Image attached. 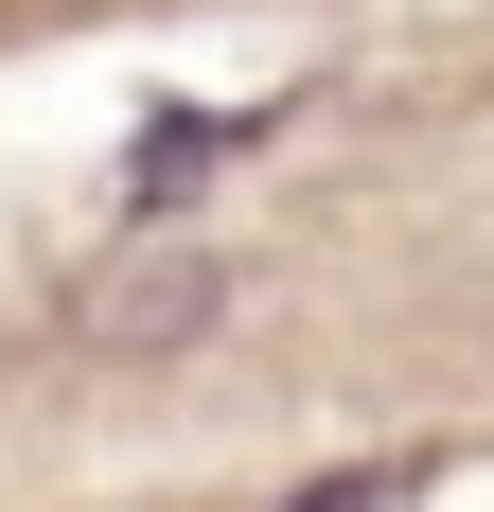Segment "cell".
I'll return each mask as SVG.
<instances>
[{"label":"cell","mask_w":494,"mask_h":512,"mask_svg":"<svg viewBox=\"0 0 494 512\" xmlns=\"http://www.w3.org/2000/svg\"><path fill=\"white\" fill-rule=\"evenodd\" d=\"M71 336L106 371H159V354H195V336H230V265L212 248H142V265H106L89 301H71Z\"/></svg>","instance_id":"obj_1"}]
</instances>
